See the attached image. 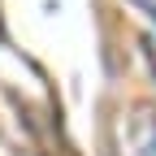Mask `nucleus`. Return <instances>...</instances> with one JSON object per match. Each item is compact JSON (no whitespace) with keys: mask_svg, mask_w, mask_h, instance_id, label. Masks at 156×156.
I'll list each match as a JSON object with an SVG mask.
<instances>
[{"mask_svg":"<svg viewBox=\"0 0 156 156\" xmlns=\"http://www.w3.org/2000/svg\"><path fill=\"white\" fill-rule=\"evenodd\" d=\"M134 156H156V117H139L134 122Z\"/></svg>","mask_w":156,"mask_h":156,"instance_id":"f257e3e1","label":"nucleus"}]
</instances>
